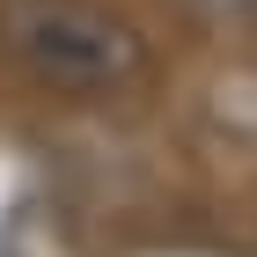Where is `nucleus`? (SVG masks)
<instances>
[{"mask_svg": "<svg viewBox=\"0 0 257 257\" xmlns=\"http://www.w3.org/2000/svg\"><path fill=\"white\" fill-rule=\"evenodd\" d=\"M198 8H213V15H257V0H198Z\"/></svg>", "mask_w": 257, "mask_h": 257, "instance_id": "nucleus-2", "label": "nucleus"}, {"mask_svg": "<svg viewBox=\"0 0 257 257\" xmlns=\"http://www.w3.org/2000/svg\"><path fill=\"white\" fill-rule=\"evenodd\" d=\"M0 59L52 96H118L147 74V37L103 0H0Z\"/></svg>", "mask_w": 257, "mask_h": 257, "instance_id": "nucleus-1", "label": "nucleus"}]
</instances>
